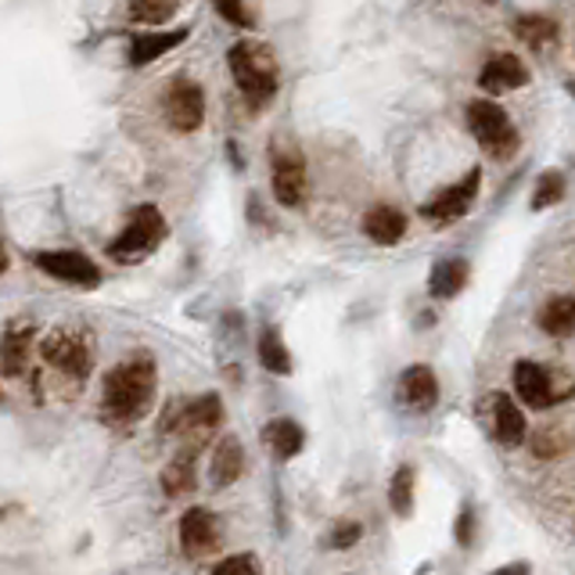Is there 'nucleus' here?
<instances>
[{
	"label": "nucleus",
	"instance_id": "393cba45",
	"mask_svg": "<svg viewBox=\"0 0 575 575\" xmlns=\"http://www.w3.org/2000/svg\"><path fill=\"white\" fill-rule=\"evenodd\" d=\"M539 328L554 334V339H568L575 328V299L572 295H557L547 306L539 310Z\"/></svg>",
	"mask_w": 575,
	"mask_h": 575
},
{
	"label": "nucleus",
	"instance_id": "473e14b6",
	"mask_svg": "<svg viewBox=\"0 0 575 575\" xmlns=\"http://www.w3.org/2000/svg\"><path fill=\"white\" fill-rule=\"evenodd\" d=\"M457 543H460V547H471V543H475V510L471 507H465L457 515Z\"/></svg>",
	"mask_w": 575,
	"mask_h": 575
},
{
	"label": "nucleus",
	"instance_id": "cd10ccee",
	"mask_svg": "<svg viewBox=\"0 0 575 575\" xmlns=\"http://www.w3.org/2000/svg\"><path fill=\"white\" fill-rule=\"evenodd\" d=\"M565 191H568L565 173L562 169H547L539 177L536 191H533V209L539 213V209H550V205H557V202H565Z\"/></svg>",
	"mask_w": 575,
	"mask_h": 575
},
{
	"label": "nucleus",
	"instance_id": "20e7f679",
	"mask_svg": "<svg viewBox=\"0 0 575 575\" xmlns=\"http://www.w3.org/2000/svg\"><path fill=\"white\" fill-rule=\"evenodd\" d=\"M468 126H471L475 140L483 144V152L489 158H500V163L515 155L518 144H522L510 116L497 101H489V98H478V101L468 105Z\"/></svg>",
	"mask_w": 575,
	"mask_h": 575
},
{
	"label": "nucleus",
	"instance_id": "f257e3e1",
	"mask_svg": "<svg viewBox=\"0 0 575 575\" xmlns=\"http://www.w3.org/2000/svg\"><path fill=\"white\" fill-rule=\"evenodd\" d=\"M158 386V371L152 357H130L111 367L101 386V410L111 425H130L152 407Z\"/></svg>",
	"mask_w": 575,
	"mask_h": 575
},
{
	"label": "nucleus",
	"instance_id": "7c9ffc66",
	"mask_svg": "<svg viewBox=\"0 0 575 575\" xmlns=\"http://www.w3.org/2000/svg\"><path fill=\"white\" fill-rule=\"evenodd\" d=\"M568 446V439H565V431L562 428H539L536 431V442H533V450H536V457H557Z\"/></svg>",
	"mask_w": 575,
	"mask_h": 575
},
{
	"label": "nucleus",
	"instance_id": "f03ea898",
	"mask_svg": "<svg viewBox=\"0 0 575 575\" xmlns=\"http://www.w3.org/2000/svg\"><path fill=\"white\" fill-rule=\"evenodd\" d=\"M227 66L248 108H263L274 101L277 84H281V66L274 58V47L245 37L227 51Z\"/></svg>",
	"mask_w": 575,
	"mask_h": 575
},
{
	"label": "nucleus",
	"instance_id": "c756f323",
	"mask_svg": "<svg viewBox=\"0 0 575 575\" xmlns=\"http://www.w3.org/2000/svg\"><path fill=\"white\" fill-rule=\"evenodd\" d=\"M360 539H363V525L360 522H339L328 536V547L331 550H349V547H357Z\"/></svg>",
	"mask_w": 575,
	"mask_h": 575
},
{
	"label": "nucleus",
	"instance_id": "bb28decb",
	"mask_svg": "<svg viewBox=\"0 0 575 575\" xmlns=\"http://www.w3.org/2000/svg\"><path fill=\"white\" fill-rule=\"evenodd\" d=\"M389 507L396 510L399 518H407L413 510V468L410 465L396 468L392 483H389Z\"/></svg>",
	"mask_w": 575,
	"mask_h": 575
},
{
	"label": "nucleus",
	"instance_id": "aec40b11",
	"mask_svg": "<svg viewBox=\"0 0 575 575\" xmlns=\"http://www.w3.org/2000/svg\"><path fill=\"white\" fill-rule=\"evenodd\" d=\"M263 442L270 446V454L277 460H292L302 454V446H306V431H302V425L292 418H274L263 428Z\"/></svg>",
	"mask_w": 575,
	"mask_h": 575
},
{
	"label": "nucleus",
	"instance_id": "4468645a",
	"mask_svg": "<svg viewBox=\"0 0 575 575\" xmlns=\"http://www.w3.org/2000/svg\"><path fill=\"white\" fill-rule=\"evenodd\" d=\"M37 324L33 321H11L4 339H0V371L8 378H22L29 371V357H33Z\"/></svg>",
	"mask_w": 575,
	"mask_h": 575
},
{
	"label": "nucleus",
	"instance_id": "c85d7f7f",
	"mask_svg": "<svg viewBox=\"0 0 575 575\" xmlns=\"http://www.w3.org/2000/svg\"><path fill=\"white\" fill-rule=\"evenodd\" d=\"M213 575H263V565L255 554H231L216 565Z\"/></svg>",
	"mask_w": 575,
	"mask_h": 575
},
{
	"label": "nucleus",
	"instance_id": "ddd939ff",
	"mask_svg": "<svg viewBox=\"0 0 575 575\" xmlns=\"http://www.w3.org/2000/svg\"><path fill=\"white\" fill-rule=\"evenodd\" d=\"M510 381H515V392L525 407L533 410H547L554 403H562V392L554 389V374L547 367H539L533 360H518L515 371H510Z\"/></svg>",
	"mask_w": 575,
	"mask_h": 575
},
{
	"label": "nucleus",
	"instance_id": "9b49d317",
	"mask_svg": "<svg viewBox=\"0 0 575 575\" xmlns=\"http://www.w3.org/2000/svg\"><path fill=\"white\" fill-rule=\"evenodd\" d=\"M223 543V525L209 507H191L181 518V547L191 562H202V557H213Z\"/></svg>",
	"mask_w": 575,
	"mask_h": 575
},
{
	"label": "nucleus",
	"instance_id": "9d476101",
	"mask_svg": "<svg viewBox=\"0 0 575 575\" xmlns=\"http://www.w3.org/2000/svg\"><path fill=\"white\" fill-rule=\"evenodd\" d=\"M33 263L43 270L47 277L55 281H66V284H76V288H98L101 284V270L94 260H87L84 252H69V248H58V252H37Z\"/></svg>",
	"mask_w": 575,
	"mask_h": 575
},
{
	"label": "nucleus",
	"instance_id": "6e6552de",
	"mask_svg": "<svg viewBox=\"0 0 575 575\" xmlns=\"http://www.w3.org/2000/svg\"><path fill=\"white\" fill-rule=\"evenodd\" d=\"M220 425H223V403H220V396L216 392H205L198 399H181V403L166 413L163 431H177V436H191L195 442H205Z\"/></svg>",
	"mask_w": 575,
	"mask_h": 575
},
{
	"label": "nucleus",
	"instance_id": "a878e982",
	"mask_svg": "<svg viewBox=\"0 0 575 575\" xmlns=\"http://www.w3.org/2000/svg\"><path fill=\"white\" fill-rule=\"evenodd\" d=\"M173 14H177V4H173V0H134L130 4V19L144 29L166 26Z\"/></svg>",
	"mask_w": 575,
	"mask_h": 575
},
{
	"label": "nucleus",
	"instance_id": "72a5a7b5",
	"mask_svg": "<svg viewBox=\"0 0 575 575\" xmlns=\"http://www.w3.org/2000/svg\"><path fill=\"white\" fill-rule=\"evenodd\" d=\"M529 572H533V565H529V562H515V565H504V568L489 572V575H529Z\"/></svg>",
	"mask_w": 575,
	"mask_h": 575
},
{
	"label": "nucleus",
	"instance_id": "dca6fc26",
	"mask_svg": "<svg viewBox=\"0 0 575 575\" xmlns=\"http://www.w3.org/2000/svg\"><path fill=\"white\" fill-rule=\"evenodd\" d=\"M242 475H245V446H242V439H237V436H223L220 446H216V454H213V460H209V483L216 489H227Z\"/></svg>",
	"mask_w": 575,
	"mask_h": 575
},
{
	"label": "nucleus",
	"instance_id": "2f4dec72",
	"mask_svg": "<svg viewBox=\"0 0 575 575\" xmlns=\"http://www.w3.org/2000/svg\"><path fill=\"white\" fill-rule=\"evenodd\" d=\"M216 11H220V19H227V22H234L237 29H252V11L248 8H242V4H234V0H231V4H227V0H220V4H216Z\"/></svg>",
	"mask_w": 575,
	"mask_h": 575
},
{
	"label": "nucleus",
	"instance_id": "39448f33",
	"mask_svg": "<svg viewBox=\"0 0 575 575\" xmlns=\"http://www.w3.org/2000/svg\"><path fill=\"white\" fill-rule=\"evenodd\" d=\"M94 334L84 328H58L40 342L43 363L69 378H87L94 371Z\"/></svg>",
	"mask_w": 575,
	"mask_h": 575
},
{
	"label": "nucleus",
	"instance_id": "6ab92c4d",
	"mask_svg": "<svg viewBox=\"0 0 575 575\" xmlns=\"http://www.w3.org/2000/svg\"><path fill=\"white\" fill-rule=\"evenodd\" d=\"M187 40V29H177V33H155V29H144V33L130 37V66H152L173 47H181Z\"/></svg>",
	"mask_w": 575,
	"mask_h": 575
},
{
	"label": "nucleus",
	"instance_id": "5701e85b",
	"mask_svg": "<svg viewBox=\"0 0 575 575\" xmlns=\"http://www.w3.org/2000/svg\"><path fill=\"white\" fill-rule=\"evenodd\" d=\"M198 486V468H195V450H184L181 457H173L163 471V489L166 497H187Z\"/></svg>",
	"mask_w": 575,
	"mask_h": 575
},
{
	"label": "nucleus",
	"instance_id": "423d86ee",
	"mask_svg": "<svg viewBox=\"0 0 575 575\" xmlns=\"http://www.w3.org/2000/svg\"><path fill=\"white\" fill-rule=\"evenodd\" d=\"M270 184H274V198L284 209H299L310 198V173L306 158L295 148V144L277 140L274 152H270Z\"/></svg>",
	"mask_w": 575,
	"mask_h": 575
},
{
	"label": "nucleus",
	"instance_id": "a211bd4d",
	"mask_svg": "<svg viewBox=\"0 0 575 575\" xmlns=\"http://www.w3.org/2000/svg\"><path fill=\"white\" fill-rule=\"evenodd\" d=\"M363 234L371 237L374 245H399L407 234V216L396 209V205H374L371 213L363 216Z\"/></svg>",
	"mask_w": 575,
	"mask_h": 575
},
{
	"label": "nucleus",
	"instance_id": "412c9836",
	"mask_svg": "<svg viewBox=\"0 0 575 575\" xmlns=\"http://www.w3.org/2000/svg\"><path fill=\"white\" fill-rule=\"evenodd\" d=\"M515 37L543 55V51H550V47H557V40H562V26H557V19H550V14H518Z\"/></svg>",
	"mask_w": 575,
	"mask_h": 575
},
{
	"label": "nucleus",
	"instance_id": "0eeeda50",
	"mask_svg": "<svg viewBox=\"0 0 575 575\" xmlns=\"http://www.w3.org/2000/svg\"><path fill=\"white\" fill-rule=\"evenodd\" d=\"M158 108H163V119L177 134H195L205 123V90H202V84H195V79L177 76L166 84L163 98H158Z\"/></svg>",
	"mask_w": 575,
	"mask_h": 575
},
{
	"label": "nucleus",
	"instance_id": "f8f14e48",
	"mask_svg": "<svg viewBox=\"0 0 575 575\" xmlns=\"http://www.w3.org/2000/svg\"><path fill=\"white\" fill-rule=\"evenodd\" d=\"M396 403L410 413H431L439 403V378L431 367L413 363L396 381Z\"/></svg>",
	"mask_w": 575,
	"mask_h": 575
},
{
	"label": "nucleus",
	"instance_id": "f3484780",
	"mask_svg": "<svg viewBox=\"0 0 575 575\" xmlns=\"http://www.w3.org/2000/svg\"><path fill=\"white\" fill-rule=\"evenodd\" d=\"M489 410H493V436H497V442L518 446L525 439V413L518 410L515 399L507 392H493Z\"/></svg>",
	"mask_w": 575,
	"mask_h": 575
},
{
	"label": "nucleus",
	"instance_id": "f704fd0d",
	"mask_svg": "<svg viewBox=\"0 0 575 575\" xmlns=\"http://www.w3.org/2000/svg\"><path fill=\"white\" fill-rule=\"evenodd\" d=\"M11 266V260H8V248L4 245H0V274H4V270Z\"/></svg>",
	"mask_w": 575,
	"mask_h": 575
},
{
	"label": "nucleus",
	"instance_id": "b1692460",
	"mask_svg": "<svg viewBox=\"0 0 575 575\" xmlns=\"http://www.w3.org/2000/svg\"><path fill=\"white\" fill-rule=\"evenodd\" d=\"M255 357H260V363L266 367L270 374H277V378L292 374V357H288V345H284L277 328H263L260 331V342H255Z\"/></svg>",
	"mask_w": 575,
	"mask_h": 575
},
{
	"label": "nucleus",
	"instance_id": "4be33fe9",
	"mask_svg": "<svg viewBox=\"0 0 575 575\" xmlns=\"http://www.w3.org/2000/svg\"><path fill=\"white\" fill-rule=\"evenodd\" d=\"M468 284V263L465 260H439L428 274V292L436 299H454Z\"/></svg>",
	"mask_w": 575,
	"mask_h": 575
},
{
	"label": "nucleus",
	"instance_id": "2eb2a0df",
	"mask_svg": "<svg viewBox=\"0 0 575 575\" xmlns=\"http://www.w3.org/2000/svg\"><path fill=\"white\" fill-rule=\"evenodd\" d=\"M529 79L533 72L518 55H493L483 66V72H478V87L486 94H507V90L529 87Z\"/></svg>",
	"mask_w": 575,
	"mask_h": 575
},
{
	"label": "nucleus",
	"instance_id": "7ed1b4c3",
	"mask_svg": "<svg viewBox=\"0 0 575 575\" xmlns=\"http://www.w3.org/2000/svg\"><path fill=\"white\" fill-rule=\"evenodd\" d=\"M166 216L155 209V205H137L126 220L123 234L108 245V260H116L123 266L144 263L148 255L166 242Z\"/></svg>",
	"mask_w": 575,
	"mask_h": 575
},
{
	"label": "nucleus",
	"instance_id": "1a4fd4ad",
	"mask_svg": "<svg viewBox=\"0 0 575 575\" xmlns=\"http://www.w3.org/2000/svg\"><path fill=\"white\" fill-rule=\"evenodd\" d=\"M478 187H483V169L475 166L465 181L442 187L436 198H428L421 205V220H428V223H454L460 216H468L475 198H478Z\"/></svg>",
	"mask_w": 575,
	"mask_h": 575
}]
</instances>
